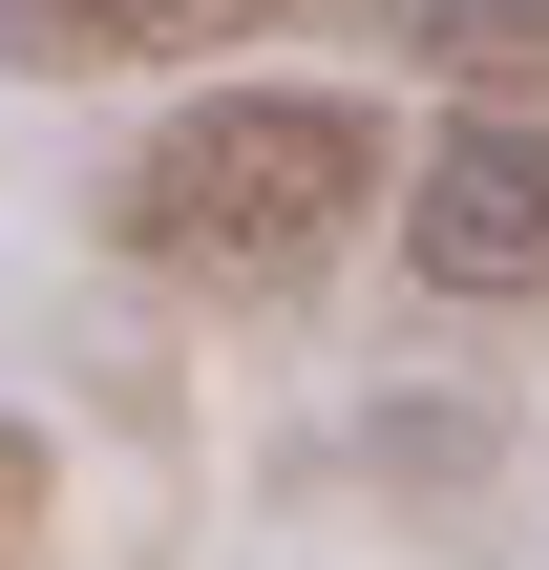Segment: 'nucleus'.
<instances>
[{
  "label": "nucleus",
  "instance_id": "obj_3",
  "mask_svg": "<svg viewBox=\"0 0 549 570\" xmlns=\"http://www.w3.org/2000/svg\"><path fill=\"white\" fill-rule=\"evenodd\" d=\"M254 21H296V0H0L21 63H233Z\"/></svg>",
  "mask_w": 549,
  "mask_h": 570
},
{
  "label": "nucleus",
  "instance_id": "obj_2",
  "mask_svg": "<svg viewBox=\"0 0 549 570\" xmlns=\"http://www.w3.org/2000/svg\"><path fill=\"white\" fill-rule=\"evenodd\" d=\"M402 275L423 296H549V106H465L402 169Z\"/></svg>",
  "mask_w": 549,
  "mask_h": 570
},
{
  "label": "nucleus",
  "instance_id": "obj_1",
  "mask_svg": "<svg viewBox=\"0 0 549 570\" xmlns=\"http://www.w3.org/2000/svg\"><path fill=\"white\" fill-rule=\"evenodd\" d=\"M360 190H381V106H339V85H212V106H169V127L127 148L106 233H127L148 275L275 296V275H317V254L360 233Z\"/></svg>",
  "mask_w": 549,
  "mask_h": 570
},
{
  "label": "nucleus",
  "instance_id": "obj_4",
  "mask_svg": "<svg viewBox=\"0 0 549 570\" xmlns=\"http://www.w3.org/2000/svg\"><path fill=\"white\" fill-rule=\"evenodd\" d=\"M402 42L423 63H508V42H549V0H402Z\"/></svg>",
  "mask_w": 549,
  "mask_h": 570
},
{
  "label": "nucleus",
  "instance_id": "obj_5",
  "mask_svg": "<svg viewBox=\"0 0 549 570\" xmlns=\"http://www.w3.org/2000/svg\"><path fill=\"white\" fill-rule=\"evenodd\" d=\"M42 508H63V444H42V423H21V402H0V570L42 550Z\"/></svg>",
  "mask_w": 549,
  "mask_h": 570
}]
</instances>
